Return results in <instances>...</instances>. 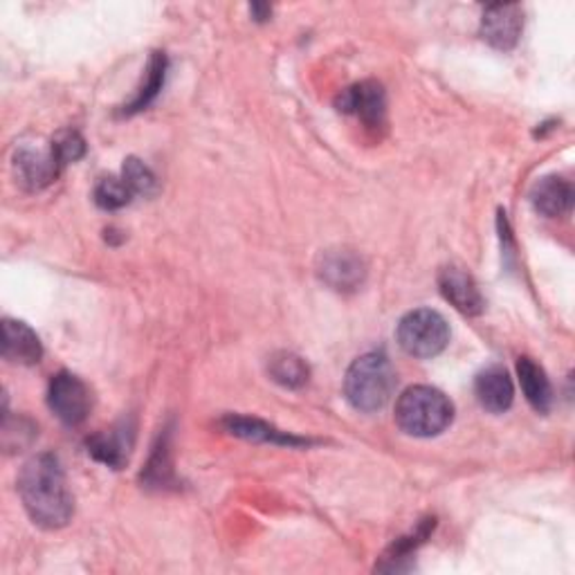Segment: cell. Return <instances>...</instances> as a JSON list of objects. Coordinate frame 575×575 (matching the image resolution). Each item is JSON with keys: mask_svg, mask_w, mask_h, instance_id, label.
<instances>
[{"mask_svg": "<svg viewBox=\"0 0 575 575\" xmlns=\"http://www.w3.org/2000/svg\"><path fill=\"white\" fill-rule=\"evenodd\" d=\"M19 495L30 519L46 528H63L74 513L63 468L55 455L32 457L19 474Z\"/></svg>", "mask_w": 575, "mask_h": 575, "instance_id": "6da1fadb", "label": "cell"}, {"mask_svg": "<svg viewBox=\"0 0 575 575\" xmlns=\"http://www.w3.org/2000/svg\"><path fill=\"white\" fill-rule=\"evenodd\" d=\"M396 368L385 353L360 355L347 372L344 396L357 412L374 414L391 400L396 391Z\"/></svg>", "mask_w": 575, "mask_h": 575, "instance_id": "7a4b0ae2", "label": "cell"}, {"mask_svg": "<svg viewBox=\"0 0 575 575\" xmlns=\"http://www.w3.org/2000/svg\"><path fill=\"white\" fill-rule=\"evenodd\" d=\"M451 419H455V404L443 391L427 385L404 389L396 402V423L409 436H438L451 425Z\"/></svg>", "mask_w": 575, "mask_h": 575, "instance_id": "3957f363", "label": "cell"}, {"mask_svg": "<svg viewBox=\"0 0 575 575\" xmlns=\"http://www.w3.org/2000/svg\"><path fill=\"white\" fill-rule=\"evenodd\" d=\"M396 338L407 355L430 360L443 353L449 344V326L441 313L419 308L400 319Z\"/></svg>", "mask_w": 575, "mask_h": 575, "instance_id": "277c9868", "label": "cell"}, {"mask_svg": "<svg viewBox=\"0 0 575 575\" xmlns=\"http://www.w3.org/2000/svg\"><path fill=\"white\" fill-rule=\"evenodd\" d=\"M48 404L61 423L74 427L89 419L93 400L84 380L74 374L61 372L50 380Z\"/></svg>", "mask_w": 575, "mask_h": 575, "instance_id": "5b68a950", "label": "cell"}, {"mask_svg": "<svg viewBox=\"0 0 575 575\" xmlns=\"http://www.w3.org/2000/svg\"><path fill=\"white\" fill-rule=\"evenodd\" d=\"M336 106L344 115H355L368 129H378L385 125L387 115V95L378 81H362L336 99Z\"/></svg>", "mask_w": 575, "mask_h": 575, "instance_id": "8992f818", "label": "cell"}, {"mask_svg": "<svg viewBox=\"0 0 575 575\" xmlns=\"http://www.w3.org/2000/svg\"><path fill=\"white\" fill-rule=\"evenodd\" d=\"M524 30L519 5H490L481 16V36L497 50H513Z\"/></svg>", "mask_w": 575, "mask_h": 575, "instance_id": "52a82bcc", "label": "cell"}, {"mask_svg": "<svg viewBox=\"0 0 575 575\" xmlns=\"http://www.w3.org/2000/svg\"><path fill=\"white\" fill-rule=\"evenodd\" d=\"M63 167L59 164L55 151H40L32 146H21L14 153V172L19 183L30 189L38 191L48 187L61 172Z\"/></svg>", "mask_w": 575, "mask_h": 575, "instance_id": "ba28073f", "label": "cell"}, {"mask_svg": "<svg viewBox=\"0 0 575 575\" xmlns=\"http://www.w3.org/2000/svg\"><path fill=\"white\" fill-rule=\"evenodd\" d=\"M438 285H441L443 297L459 313L468 317H477L483 313L485 302H483L479 285L461 268H443L438 274Z\"/></svg>", "mask_w": 575, "mask_h": 575, "instance_id": "9c48e42d", "label": "cell"}, {"mask_svg": "<svg viewBox=\"0 0 575 575\" xmlns=\"http://www.w3.org/2000/svg\"><path fill=\"white\" fill-rule=\"evenodd\" d=\"M479 404L490 414H504L515 400V387L504 366H488L474 380Z\"/></svg>", "mask_w": 575, "mask_h": 575, "instance_id": "30bf717a", "label": "cell"}, {"mask_svg": "<svg viewBox=\"0 0 575 575\" xmlns=\"http://www.w3.org/2000/svg\"><path fill=\"white\" fill-rule=\"evenodd\" d=\"M319 274L328 285L336 288V291L349 293V291H357L362 285L364 263L357 255L349 250H333L321 257Z\"/></svg>", "mask_w": 575, "mask_h": 575, "instance_id": "8fae6325", "label": "cell"}, {"mask_svg": "<svg viewBox=\"0 0 575 575\" xmlns=\"http://www.w3.org/2000/svg\"><path fill=\"white\" fill-rule=\"evenodd\" d=\"M530 202L547 219L566 216L573 208V185L560 176H547L532 185Z\"/></svg>", "mask_w": 575, "mask_h": 575, "instance_id": "7c38bea8", "label": "cell"}, {"mask_svg": "<svg viewBox=\"0 0 575 575\" xmlns=\"http://www.w3.org/2000/svg\"><path fill=\"white\" fill-rule=\"evenodd\" d=\"M3 357L12 364L32 366L44 357V347H40L38 336L25 321L5 319L3 321Z\"/></svg>", "mask_w": 575, "mask_h": 575, "instance_id": "4fadbf2b", "label": "cell"}, {"mask_svg": "<svg viewBox=\"0 0 575 575\" xmlns=\"http://www.w3.org/2000/svg\"><path fill=\"white\" fill-rule=\"evenodd\" d=\"M517 376L528 404L536 409L538 414H547L553 404V387L544 374V368L532 357H519Z\"/></svg>", "mask_w": 575, "mask_h": 575, "instance_id": "5bb4252c", "label": "cell"}, {"mask_svg": "<svg viewBox=\"0 0 575 575\" xmlns=\"http://www.w3.org/2000/svg\"><path fill=\"white\" fill-rule=\"evenodd\" d=\"M223 427L245 441H257V443H272V445H308V441L291 436V434H283L277 427L259 421V419H250V416H225L223 419Z\"/></svg>", "mask_w": 575, "mask_h": 575, "instance_id": "9a60e30c", "label": "cell"}, {"mask_svg": "<svg viewBox=\"0 0 575 575\" xmlns=\"http://www.w3.org/2000/svg\"><path fill=\"white\" fill-rule=\"evenodd\" d=\"M125 427H117V430H106L102 434H95L93 438H89V455L93 459H97L99 463L119 470L129 461V447H131V436L127 438Z\"/></svg>", "mask_w": 575, "mask_h": 575, "instance_id": "2e32d148", "label": "cell"}, {"mask_svg": "<svg viewBox=\"0 0 575 575\" xmlns=\"http://www.w3.org/2000/svg\"><path fill=\"white\" fill-rule=\"evenodd\" d=\"M268 374L277 385H281L285 389H300L308 383L310 368L300 355L279 351L268 362Z\"/></svg>", "mask_w": 575, "mask_h": 575, "instance_id": "e0dca14e", "label": "cell"}, {"mask_svg": "<svg viewBox=\"0 0 575 575\" xmlns=\"http://www.w3.org/2000/svg\"><path fill=\"white\" fill-rule=\"evenodd\" d=\"M164 74H167V57H164V52H153L146 68V81L140 86L138 95L125 106V115L144 110L157 97V93L164 86Z\"/></svg>", "mask_w": 575, "mask_h": 575, "instance_id": "ac0fdd59", "label": "cell"}, {"mask_svg": "<svg viewBox=\"0 0 575 575\" xmlns=\"http://www.w3.org/2000/svg\"><path fill=\"white\" fill-rule=\"evenodd\" d=\"M133 191L131 187L125 183V178H104L99 180V185L95 187V202L97 208L113 212V210H121L127 208V204L133 200Z\"/></svg>", "mask_w": 575, "mask_h": 575, "instance_id": "d6986e66", "label": "cell"}, {"mask_svg": "<svg viewBox=\"0 0 575 575\" xmlns=\"http://www.w3.org/2000/svg\"><path fill=\"white\" fill-rule=\"evenodd\" d=\"M121 178L131 187L133 193L140 196H153L157 191V178L153 172L146 167V164L138 157H129L125 162V169H121Z\"/></svg>", "mask_w": 575, "mask_h": 575, "instance_id": "ffe728a7", "label": "cell"}, {"mask_svg": "<svg viewBox=\"0 0 575 575\" xmlns=\"http://www.w3.org/2000/svg\"><path fill=\"white\" fill-rule=\"evenodd\" d=\"M142 479H146L151 485H167L172 481V461H169V443L167 438H162L160 445L155 447L151 463L146 466Z\"/></svg>", "mask_w": 575, "mask_h": 575, "instance_id": "44dd1931", "label": "cell"}, {"mask_svg": "<svg viewBox=\"0 0 575 575\" xmlns=\"http://www.w3.org/2000/svg\"><path fill=\"white\" fill-rule=\"evenodd\" d=\"M59 160L61 167H66V164L70 162H77L79 157H84L86 153V142L84 138H81L77 131H61L55 140H52V146H50Z\"/></svg>", "mask_w": 575, "mask_h": 575, "instance_id": "7402d4cb", "label": "cell"}, {"mask_svg": "<svg viewBox=\"0 0 575 575\" xmlns=\"http://www.w3.org/2000/svg\"><path fill=\"white\" fill-rule=\"evenodd\" d=\"M250 12L255 14V19H257V21H266V19L270 16V12H272V10H270L268 5H253V8H250Z\"/></svg>", "mask_w": 575, "mask_h": 575, "instance_id": "603a6c76", "label": "cell"}]
</instances>
